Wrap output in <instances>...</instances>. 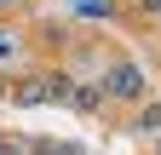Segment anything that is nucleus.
I'll return each instance as SVG.
<instances>
[{"label":"nucleus","instance_id":"obj_1","mask_svg":"<svg viewBox=\"0 0 161 155\" xmlns=\"http://www.w3.org/2000/svg\"><path fill=\"white\" fill-rule=\"evenodd\" d=\"M138 86H144V81H138V69H109V92H121V98H132Z\"/></svg>","mask_w":161,"mask_h":155},{"label":"nucleus","instance_id":"obj_2","mask_svg":"<svg viewBox=\"0 0 161 155\" xmlns=\"http://www.w3.org/2000/svg\"><path fill=\"white\" fill-rule=\"evenodd\" d=\"M75 6H86V12H104V0H75Z\"/></svg>","mask_w":161,"mask_h":155}]
</instances>
